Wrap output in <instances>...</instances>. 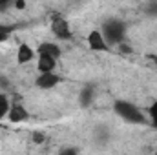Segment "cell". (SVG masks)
Returning <instances> with one entry per match:
<instances>
[{"label":"cell","mask_w":157,"mask_h":155,"mask_svg":"<svg viewBox=\"0 0 157 155\" xmlns=\"http://www.w3.org/2000/svg\"><path fill=\"white\" fill-rule=\"evenodd\" d=\"M4 6H7V2H0V9H2Z\"/></svg>","instance_id":"cell-21"},{"label":"cell","mask_w":157,"mask_h":155,"mask_svg":"<svg viewBox=\"0 0 157 155\" xmlns=\"http://www.w3.org/2000/svg\"><path fill=\"white\" fill-rule=\"evenodd\" d=\"M7 88H9V78L0 77V89H7Z\"/></svg>","instance_id":"cell-18"},{"label":"cell","mask_w":157,"mask_h":155,"mask_svg":"<svg viewBox=\"0 0 157 155\" xmlns=\"http://www.w3.org/2000/svg\"><path fill=\"white\" fill-rule=\"evenodd\" d=\"M59 155H78V150L75 146H64V148L59 152Z\"/></svg>","instance_id":"cell-15"},{"label":"cell","mask_w":157,"mask_h":155,"mask_svg":"<svg viewBox=\"0 0 157 155\" xmlns=\"http://www.w3.org/2000/svg\"><path fill=\"white\" fill-rule=\"evenodd\" d=\"M55 68H57V60L48 57V55H39L37 59V70L40 73H55Z\"/></svg>","instance_id":"cell-10"},{"label":"cell","mask_w":157,"mask_h":155,"mask_svg":"<svg viewBox=\"0 0 157 155\" xmlns=\"http://www.w3.org/2000/svg\"><path fill=\"white\" fill-rule=\"evenodd\" d=\"M148 124H152L157 130V100H154L152 106L148 108Z\"/></svg>","instance_id":"cell-13"},{"label":"cell","mask_w":157,"mask_h":155,"mask_svg":"<svg viewBox=\"0 0 157 155\" xmlns=\"http://www.w3.org/2000/svg\"><path fill=\"white\" fill-rule=\"evenodd\" d=\"M93 99H95V86L84 84V88H80V91H78V104L82 108H90Z\"/></svg>","instance_id":"cell-8"},{"label":"cell","mask_w":157,"mask_h":155,"mask_svg":"<svg viewBox=\"0 0 157 155\" xmlns=\"http://www.w3.org/2000/svg\"><path fill=\"white\" fill-rule=\"evenodd\" d=\"M51 33L55 35V39L59 40L73 39V31H71L70 22L64 17H60V15H53V18H51Z\"/></svg>","instance_id":"cell-3"},{"label":"cell","mask_w":157,"mask_h":155,"mask_svg":"<svg viewBox=\"0 0 157 155\" xmlns=\"http://www.w3.org/2000/svg\"><path fill=\"white\" fill-rule=\"evenodd\" d=\"M37 55H48V57L59 60L60 55H62V49L55 42H42V44H39V47H37Z\"/></svg>","instance_id":"cell-7"},{"label":"cell","mask_w":157,"mask_h":155,"mask_svg":"<svg viewBox=\"0 0 157 155\" xmlns=\"http://www.w3.org/2000/svg\"><path fill=\"white\" fill-rule=\"evenodd\" d=\"M113 112L128 124H148V117L143 113V110L128 100H115L113 102Z\"/></svg>","instance_id":"cell-1"},{"label":"cell","mask_w":157,"mask_h":155,"mask_svg":"<svg viewBox=\"0 0 157 155\" xmlns=\"http://www.w3.org/2000/svg\"><path fill=\"white\" fill-rule=\"evenodd\" d=\"M9 108H11V102H9V99H7V95L0 91V119L7 117V113H9Z\"/></svg>","instance_id":"cell-11"},{"label":"cell","mask_w":157,"mask_h":155,"mask_svg":"<svg viewBox=\"0 0 157 155\" xmlns=\"http://www.w3.org/2000/svg\"><path fill=\"white\" fill-rule=\"evenodd\" d=\"M31 139H33V142H35V144H42V142L46 141V135H44L42 131H33Z\"/></svg>","instance_id":"cell-16"},{"label":"cell","mask_w":157,"mask_h":155,"mask_svg":"<svg viewBox=\"0 0 157 155\" xmlns=\"http://www.w3.org/2000/svg\"><path fill=\"white\" fill-rule=\"evenodd\" d=\"M28 119H29V112L26 110L24 104H20V102L11 104L9 113H7V120H9V122H13V124H20V122H26Z\"/></svg>","instance_id":"cell-5"},{"label":"cell","mask_w":157,"mask_h":155,"mask_svg":"<svg viewBox=\"0 0 157 155\" xmlns=\"http://www.w3.org/2000/svg\"><path fill=\"white\" fill-rule=\"evenodd\" d=\"M155 155H157V152H155Z\"/></svg>","instance_id":"cell-22"},{"label":"cell","mask_w":157,"mask_h":155,"mask_svg":"<svg viewBox=\"0 0 157 155\" xmlns=\"http://www.w3.org/2000/svg\"><path fill=\"white\" fill-rule=\"evenodd\" d=\"M15 7H17V9H26V2H24V0H17V2H15Z\"/></svg>","instance_id":"cell-19"},{"label":"cell","mask_w":157,"mask_h":155,"mask_svg":"<svg viewBox=\"0 0 157 155\" xmlns=\"http://www.w3.org/2000/svg\"><path fill=\"white\" fill-rule=\"evenodd\" d=\"M11 33H13V26L0 24V42H6V40H9Z\"/></svg>","instance_id":"cell-14"},{"label":"cell","mask_w":157,"mask_h":155,"mask_svg":"<svg viewBox=\"0 0 157 155\" xmlns=\"http://www.w3.org/2000/svg\"><path fill=\"white\" fill-rule=\"evenodd\" d=\"M88 47L91 51H99V53H104V51H110V46L108 42L104 40V35L101 29H91L88 33Z\"/></svg>","instance_id":"cell-4"},{"label":"cell","mask_w":157,"mask_h":155,"mask_svg":"<svg viewBox=\"0 0 157 155\" xmlns=\"http://www.w3.org/2000/svg\"><path fill=\"white\" fill-rule=\"evenodd\" d=\"M104 40L108 42V46H121L124 39H126V31H128V26L126 22H122L121 18H108L102 28H101Z\"/></svg>","instance_id":"cell-2"},{"label":"cell","mask_w":157,"mask_h":155,"mask_svg":"<svg viewBox=\"0 0 157 155\" xmlns=\"http://www.w3.org/2000/svg\"><path fill=\"white\" fill-rule=\"evenodd\" d=\"M62 78L59 77L57 73H40L39 77L35 78V86L39 89H51L57 84H60Z\"/></svg>","instance_id":"cell-6"},{"label":"cell","mask_w":157,"mask_h":155,"mask_svg":"<svg viewBox=\"0 0 157 155\" xmlns=\"http://www.w3.org/2000/svg\"><path fill=\"white\" fill-rule=\"evenodd\" d=\"M95 139H97L99 144H106V142L110 141V131H108V128H104V126L97 128V131H95Z\"/></svg>","instance_id":"cell-12"},{"label":"cell","mask_w":157,"mask_h":155,"mask_svg":"<svg viewBox=\"0 0 157 155\" xmlns=\"http://www.w3.org/2000/svg\"><path fill=\"white\" fill-rule=\"evenodd\" d=\"M33 59H35V49H33L29 44H26V42L18 44V49H17V62H18V64H28V62H31Z\"/></svg>","instance_id":"cell-9"},{"label":"cell","mask_w":157,"mask_h":155,"mask_svg":"<svg viewBox=\"0 0 157 155\" xmlns=\"http://www.w3.org/2000/svg\"><path fill=\"white\" fill-rule=\"evenodd\" d=\"M150 59H152V60H154V62H157V55H152V57H150Z\"/></svg>","instance_id":"cell-20"},{"label":"cell","mask_w":157,"mask_h":155,"mask_svg":"<svg viewBox=\"0 0 157 155\" xmlns=\"http://www.w3.org/2000/svg\"><path fill=\"white\" fill-rule=\"evenodd\" d=\"M146 13L148 15H154V17H157V2H150V4H146Z\"/></svg>","instance_id":"cell-17"}]
</instances>
